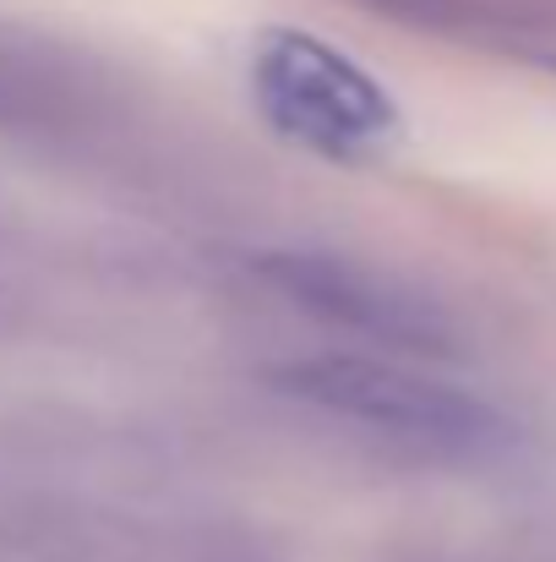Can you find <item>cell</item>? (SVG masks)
<instances>
[{"instance_id":"7a4b0ae2","label":"cell","mask_w":556,"mask_h":562,"mask_svg":"<svg viewBox=\"0 0 556 562\" xmlns=\"http://www.w3.org/2000/svg\"><path fill=\"white\" fill-rule=\"evenodd\" d=\"M257 110L295 148L322 159H366L398 137L393 93L361 71L344 49L300 27H268L251 44Z\"/></svg>"},{"instance_id":"3957f363","label":"cell","mask_w":556,"mask_h":562,"mask_svg":"<svg viewBox=\"0 0 556 562\" xmlns=\"http://www.w3.org/2000/svg\"><path fill=\"white\" fill-rule=\"evenodd\" d=\"M295 301L322 306L339 323H355L376 339H398V345H436V317H425L409 295L387 290L382 279H371L361 268L344 262H317V257H290L273 273Z\"/></svg>"},{"instance_id":"6da1fadb","label":"cell","mask_w":556,"mask_h":562,"mask_svg":"<svg viewBox=\"0 0 556 562\" xmlns=\"http://www.w3.org/2000/svg\"><path fill=\"white\" fill-rule=\"evenodd\" d=\"M279 382L295 398H306L311 409L366 431L376 442L420 453V459L475 464V459H497L513 442V426L497 404H486L442 376L398 367V361L311 356V361H295Z\"/></svg>"}]
</instances>
